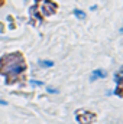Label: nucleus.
Masks as SVG:
<instances>
[{
	"label": "nucleus",
	"instance_id": "obj_4",
	"mask_svg": "<svg viewBox=\"0 0 123 124\" xmlns=\"http://www.w3.org/2000/svg\"><path fill=\"white\" fill-rule=\"evenodd\" d=\"M106 77V72L104 71H101V69H94L91 72V77H90V81L94 82L96 79H98V78H104Z\"/></svg>",
	"mask_w": 123,
	"mask_h": 124
},
{
	"label": "nucleus",
	"instance_id": "obj_7",
	"mask_svg": "<svg viewBox=\"0 0 123 124\" xmlns=\"http://www.w3.org/2000/svg\"><path fill=\"white\" fill-rule=\"evenodd\" d=\"M38 63H39L42 68H51V66H54V62L52 61H42V59H41Z\"/></svg>",
	"mask_w": 123,
	"mask_h": 124
},
{
	"label": "nucleus",
	"instance_id": "obj_1",
	"mask_svg": "<svg viewBox=\"0 0 123 124\" xmlns=\"http://www.w3.org/2000/svg\"><path fill=\"white\" fill-rule=\"evenodd\" d=\"M75 120L78 124H91L96 120V116L87 110H78L75 111Z\"/></svg>",
	"mask_w": 123,
	"mask_h": 124
},
{
	"label": "nucleus",
	"instance_id": "obj_10",
	"mask_svg": "<svg viewBox=\"0 0 123 124\" xmlns=\"http://www.w3.org/2000/svg\"><path fill=\"white\" fill-rule=\"evenodd\" d=\"M0 105H7V101H4V100H0Z\"/></svg>",
	"mask_w": 123,
	"mask_h": 124
},
{
	"label": "nucleus",
	"instance_id": "obj_8",
	"mask_svg": "<svg viewBox=\"0 0 123 124\" xmlns=\"http://www.w3.org/2000/svg\"><path fill=\"white\" fill-rule=\"evenodd\" d=\"M29 82H31V85H33V87H42L44 85V81H38V79H31Z\"/></svg>",
	"mask_w": 123,
	"mask_h": 124
},
{
	"label": "nucleus",
	"instance_id": "obj_6",
	"mask_svg": "<svg viewBox=\"0 0 123 124\" xmlns=\"http://www.w3.org/2000/svg\"><path fill=\"white\" fill-rule=\"evenodd\" d=\"M74 16H75L77 19H86V13H84L83 10H80V9H75V10H74Z\"/></svg>",
	"mask_w": 123,
	"mask_h": 124
},
{
	"label": "nucleus",
	"instance_id": "obj_2",
	"mask_svg": "<svg viewBox=\"0 0 123 124\" xmlns=\"http://www.w3.org/2000/svg\"><path fill=\"white\" fill-rule=\"evenodd\" d=\"M3 69H6L4 71V74L6 75H13V77H16V75H19V74H22L25 69H26V66H25V63H19V61H15L12 62V63H9L7 66H4Z\"/></svg>",
	"mask_w": 123,
	"mask_h": 124
},
{
	"label": "nucleus",
	"instance_id": "obj_9",
	"mask_svg": "<svg viewBox=\"0 0 123 124\" xmlns=\"http://www.w3.org/2000/svg\"><path fill=\"white\" fill-rule=\"evenodd\" d=\"M46 93H49V94H58L60 91H58L57 88H52V87H46Z\"/></svg>",
	"mask_w": 123,
	"mask_h": 124
},
{
	"label": "nucleus",
	"instance_id": "obj_3",
	"mask_svg": "<svg viewBox=\"0 0 123 124\" xmlns=\"http://www.w3.org/2000/svg\"><path fill=\"white\" fill-rule=\"evenodd\" d=\"M55 10H57V4L54 1H51V0H44L42 1V12H44V15L51 16L52 13H55Z\"/></svg>",
	"mask_w": 123,
	"mask_h": 124
},
{
	"label": "nucleus",
	"instance_id": "obj_5",
	"mask_svg": "<svg viewBox=\"0 0 123 124\" xmlns=\"http://www.w3.org/2000/svg\"><path fill=\"white\" fill-rule=\"evenodd\" d=\"M114 82H116L117 87H120V84H122V69L114 74Z\"/></svg>",
	"mask_w": 123,
	"mask_h": 124
}]
</instances>
